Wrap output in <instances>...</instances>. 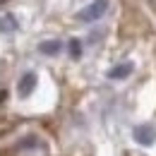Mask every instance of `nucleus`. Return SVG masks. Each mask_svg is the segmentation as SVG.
<instances>
[{
	"label": "nucleus",
	"mask_w": 156,
	"mask_h": 156,
	"mask_svg": "<svg viewBox=\"0 0 156 156\" xmlns=\"http://www.w3.org/2000/svg\"><path fill=\"white\" fill-rule=\"evenodd\" d=\"M34 84H36V75H34V72H27L20 82V94L22 96H29V91L34 89Z\"/></svg>",
	"instance_id": "3"
},
{
	"label": "nucleus",
	"mask_w": 156,
	"mask_h": 156,
	"mask_svg": "<svg viewBox=\"0 0 156 156\" xmlns=\"http://www.w3.org/2000/svg\"><path fill=\"white\" fill-rule=\"evenodd\" d=\"M5 2H7V0H0V7H2V5H5Z\"/></svg>",
	"instance_id": "7"
},
{
	"label": "nucleus",
	"mask_w": 156,
	"mask_h": 156,
	"mask_svg": "<svg viewBox=\"0 0 156 156\" xmlns=\"http://www.w3.org/2000/svg\"><path fill=\"white\" fill-rule=\"evenodd\" d=\"M135 139L139 142V144H154V139H156V132H154V127H147V125H142V127H137L135 130Z\"/></svg>",
	"instance_id": "2"
},
{
	"label": "nucleus",
	"mask_w": 156,
	"mask_h": 156,
	"mask_svg": "<svg viewBox=\"0 0 156 156\" xmlns=\"http://www.w3.org/2000/svg\"><path fill=\"white\" fill-rule=\"evenodd\" d=\"M60 51V41H43L41 43V53H46V55H55Z\"/></svg>",
	"instance_id": "5"
},
{
	"label": "nucleus",
	"mask_w": 156,
	"mask_h": 156,
	"mask_svg": "<svg viewBox=\"0 0 156 156\" xmlns=\"http://www.w3.org/2000/svg\"><path fill=\"white\" fill-rule=\"evenodd\" d=\"M132 72V65L130 62H122V65H118V67H113L111 72H108V77L111 79H122V77H127Z\"/></svg>",
	"instance_id": "4"
},
{
	"label": "nucleus",
	"mask_w": 156,
	"mask_h": 156,
	"mask_svg": "<svg viewBox=\"0 0 156 156\" xmlns=\"http://www.w3.org/2000/svg\"><path fill=\"white\" fill-rule=\"evenodd\" d=\"M108 10V0H94L91 5H87L82 12H79V20L82 22H96L98 17H103Z\"/></svg>",
	"instance_id": "1"
},
{
	"label": "nucleus",
	"mask_w": 156,
	"mask_h": 156,
	"mask_svg": "<svg viewBox=\"0 0 156 156\" xmlns=\"http://www.w3.org/2000/svg\"><path fill=\"white\" fill-rule=\"evenodd\" d=\"M72 53H75V55H79V43H77V41H72Z\"/></svg>",
	"instance_id": "6"
}]
</instances>
